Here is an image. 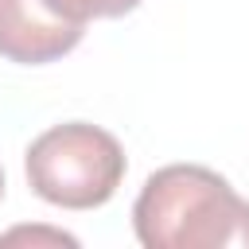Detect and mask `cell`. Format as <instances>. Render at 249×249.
<instances>
[{"label":"cell","instance_id":"1","mask_svg":"<svg viewBox=\"0 0 249 249\" xmlns=\"http://www.w3.org/2000/svg\"><path fill=\"white\" fill-rule=\"evenodd\" d=\"M144 249H249V198L202 163H167L132 202Z\"/></svg>","mask_w":249,"mask_h":249},{"label":"cell","instance_id":"2","mask_svg":"<svg viewBox=\"0 0 249 249\" xmlns=\"http://www.w3.org/2000/svg\"><path fill=\"white\" fill-rule=\"evenodd\" d=\"M124 148L89 121H66L39 132L23 156L31 191L62 210L105 206L124 179Z\"/></svg>","mask_w":249,"mask_h":249},{"label":"cell","instance_id":"3","mask_svg":"<svg viewBox=\"0 0 249 249\" xmlns=\"http://www.w3.org/2000/svg\"><path fill=\"white\" fill-rule=\"evenodd\" d=\"M86 35V23H74L47 8L43 0H0V54L19 66H47L70 54Z\"/></svg>","mask_w":249,"mask_h":249},{"label":"cell","instance_id":"4","mask_svg":"<svg viewBox=\"0 0 249 249\" xmlns=\"http://www.w3.org/2000/svg\"><path fill=\"white\" fill-rule=\"evenodd\" d=\"M47 8H54L58 16L74 19V23H89V19H121L132 8H140V0H43Z\"/></svg>","mask_w":249,"mask_h":249},{"label":"cell","instance_id":"5","mask_svg":"<svg viewBox=\"0 0 249 249\" xmlns=\"http://www.w3.org/2000/svg\"><path fill=\"white\" fill-rule=\"evenodd\" d=\"M54 241V245H78L70 233H54V230H12V233H4L0 241Z\"/></svg>","mask_w":249,"mask_h":249},{"label":"cell","instance_id":"6","mask_svg":"<svg viewBox=\"0 0 249 249\" xmlns=\"http://www.w3.org/2000/svg\"><path fill=\"white\" fill-rule=\"evenodd\" d=\"M0 198H4V167H0Z\"/></svg>","mask_w":249,"mask_h":249}]
</instances>
